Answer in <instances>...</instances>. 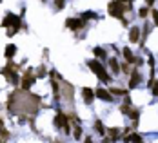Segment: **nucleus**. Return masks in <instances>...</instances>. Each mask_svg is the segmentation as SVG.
Instances as JSON below:
<instances>
[{"mask_svg":"<svg viewBox=\"0 0 158 143\" xmlns=\"http://www.w3.org/2000/svg\"><path fill=\"white\" fill-rule=\"evenodd\" d=\"M109 67L113 69V73H118V71H120V65H118V62L115 60V58H111V60H109Z\"/></svg>","mask_w":158,"mask_h":143,"instance_id":"obj_16","label":"nucleus"},{"mask_svg":"<svg viewBox=\"0 0 158 143\" xmlns=\"http://www.w3.org/2000/svg\"><path fill=\"white\" fill-rule=\"evenodd\" d=\"M122 53H124V58H125V60L129 62V63H135V62H136V58H135V55H133V53L129 51V47H124V51H122Z\"/></svg>","mask_w":158,"mask_h":143,"instance_id":"obj_12","label":"nucleus"},{"mask_svg":"<svg viewBox=\"0 0 158 143\" xmlns=\"http://www.w3.org/2000/svg\"><path fill=\"white\" fill-rule=\"evenodd\" d=\"M9 25H11L13 29H18L20 27V18L18 17H15L13 13H9V15L4 18V22H2V27H9Z\"/></svg>","mask_w":158,"mask_h":143,"instance_id":"obj_3","label":"nucleus"},{"mask_svg":"<svg viewBox=\"0 0 158 143\" xmlns=\"http://www.w3.org/2000/svg\"><path fill=\"white\" fill-rule=\"evenodd\" d=\"M120 69H122V71H124V73H127V74H129V73H131V71H129V65H127V63H124V65H122V67H120Z\"/></svg>","mask_w":158,"mask_h":143,"instance_id":"obj_26","label":"nucleus"},{"mask_svg":"<svg viewBox=\"0 0 158 143\" xmlns=\"http://www.w3.org/2000/svg\"><path fill=\"white\" fill-rule=\"evenodd\" d=\"M117 2H120V4H131V0H117Z\"/></svg>","mask_w":158,"mask_h":143,"instance_id":"obj_28","label":"nucleus"},{"mask_svg":"<svg viewBox=\"0 0 158 143\" xmlns=\"http://www.w3.org/2000/svg\"><path fill=\"white\" fill-rule=\"evenodd\" d=\"M140 18H145V17H147V15H149V11H147V7H142V9H140Z\"/></svg>","mask_w":158,"mask_h":143,"instance_id":"obj_20","label":"nucleus"},{"mask_svg":"<svg viewBox=\"0 0 158 143\" xmlns=\"http://www.w3.org/2000/svg\"><path fill=\"white\" fill-rule=\"evenodd\" d=\"M95 130H97L98 134H105V129H104V125H102L100 122H97V123H95Z\"/></svg>","mask_w":158,"mask_h":143,"instance_id":"obj_18","label":"nucleus"},{"mask_svg":"<svg viewBox=\"0 0 158 143\" xmlns=\"http://www.w3.org/2000/svg\"><path fill=\"white\" fill-rule=\"evenodd\" d=\"M140 143H142V141H140Z\"/></svg>","mask_w":158,"mask_h":143,"instance_id":"obj_32","label":"nucleus"},{"mask_svg":"<svg viewBox=\"0 0 158 143\" xmlns=\"http://www.w3.org/2000/svg\"><path fill=\"white\" fill-rule=\"evenodd\" d=\"M145 4H147V6H153V4H155V0H145Z\"/></svg>","mask_w":158,"mask_h":143,"instance_id":"obj_29","label":"nucleus"},{"mask_svg":"<svg viewBox=\"0 0 158 143\" xmlns=\"http://www.w3.org/2000/svg\"><path fill=\"white\" fill-rule=\"evenodd\" d=\"M82 96H84L85 103H93V100H95V92H93L89 87H84V89H82Z\"/></svg>","mask_w":158,"mask_h":143,"instance_id":"obj_7","label":"nucleus"},{"mask_svg":"<svg viewBox=\"0 0 158 143\" xmlns=\"http://www.w3.org/2000/svg\"><path fill=\"white\" fill-rule=\"evenodd\" d=\"M85 143H93L91 141V138H85Z\"/></svg>","mask_w":158,"mask_h":143,"instance_id":"obj_30","label":"nucleus"},{"mask_svg":"<svg viewBox=\"0 0 158 143\" xmlns=\"http://www.w3.org/2000/svg\"><path fill=\"white\" fill-rule=\"evenodd\" d=\"M17 31H18V29H7V35H9V36H13Z\"/></svg>","mask_w":158,"mask_h":143,"instance_id":"obj_27","label":"nucleus"},{"mask_svg":"<svg viewBox=\"0 0 158 143\" xmlns=\"http://www.w3.org/2000/svg\"><path fill=\"white\" fill-rule=\"evenodd\" d=\"M151 13H153V20H155V24L158 25V11H156V9H153Z\"/></svg>","mask_w":158,"mask_h":143,"instance_id":"obj_25","label":"nucleus"},{"mask_svg":"<svg viewBox=\"0 0 158 143\" xmlns=\"http://www.w3.org/2000/svg\"><path fill=\"white\" fill-rule=\"evenodd\" d=\"M65 25H67L71 31H80L82 27H85V25H84V20H80V18H69V20L65 22Z\"/></svg>","mask_w":158,"mask_h":143,"instance_id":"obj_6","label":"nucleus"},{"mask_svg":"<svg viewBox=\"0 0 158 143\" xmlns=\"http://www.w3.org/2000/svg\"><path fill=\"white\" fill-rule=\"evenodd\" d=\"M118 136H120V129H117V127L109 129V138H111V140H117Z\"/></svg>","mask_w":158,"mask_h":143,"instance_id":"obj_14","label":"nucleus"},{"mask_svg":"<svg viewBox=\"0 0 158 143\" xmlns=\"http://www.w3.org/2000/svg\"><path fill=\"white\" fill-rule=\"evenodd\" d=\"M0 143H2V141H0Z\"/></svg>","mask_w":158,"mask_h":143,"instance_id":"obj_33","label":"nucleus"},{"mask_svg":"<svg viewBox=\"0 0 158 143\" xmlns=\"http://www.w3.org/2000/svg\"><path fill=\"white\" fill-rule=\"evenodd\" d=\"M140 38V27H131L129 31V42H138Z\"/></svg>","mask_w":158,"mask_h":143,"instance_id":"obj_10","label":"nucleus"},{"mask_svg":"<svg viewBox=\"0 0 158 143\" xmlns=\"http://www.w3.org/2000/svg\"><path fill=\"white\" fill-rule=\"evenodd\" d=\"M140 80H142V76H140L138 71H131V78H129V87L133 89V87H136L140 83Z\"/></svg>","mask_w":158,"mask_h":143,"instance_id":"obj_9","label":"nucleus"},{"mask_svg":"<svg viewBox=\"0 0 158 143\" xmlns=\"http://www.w3.org/2000/svg\"><path fill=\"white\" fill-rule=\"evenodd\" d=\"M93 53H95V56H98V58H105V56H107V55H105V49H102V47H95Z\"/></svg>","mask_w":158,"mask_h":143,"instance_id":"obj_13","label":"nucleus"},{"mask_svg":"<svg viewBox=\"0 0 158 143\" xmlns=\"http://www.w3.org/2000/svg\"><path fill=\"white\" fill-rule=\"evenodd\" d=\"M87 65H89V69H93V71H95V74L98 76L102 82H109V80H111V78H109V74L104 71V67H102L97 60H89V62H87Z\"/></svg>","mask_w":158,"mask_h":143,"instance_id":"obj_2","label":"nucleus"},{"mask_svg":"<svg viewBox=\"0 0 158 143\" xmlns=\"http://www.w3.org/2000/svg\"><path fill=\"white\" fill-rule=\"evenodd\" d=\"M15 53H17V47H15L13 43H9V45H6V53H4V56H6L7 60H11Z\"/></svg>","mask_w":158,"mask_h":143,"instance_id":"obj_11","label":"nucleus"},{"mask_svg":"<svg viewBox=\"0 0 158 143\" xmlns=\"http://www.w3.org/2000/svg\"><path fill=\"white\" fill-rule=\"evenodd\" d=\"M151 87H153V94H155V96H158V82H156V80L153 82V85H151Z\"/></svg>","mask_w":158,"mask_h":143,"instance_id":"obj_24","label":"nucleus"},{"mask_svg":"<svg viewBox=\"0 0 158 143\" xmlns=\"http://www.w3.org/2000/svg\"><path fill=\"white\" fill-rule=\"evenodd\" d=\"M51 85H53V92H55V98H57V100H60V85L55 82V80H53V83H51Z\"/></svg>","mask_w":158,"mask_h":143,"instance_id":"obj_17","label":"nucleus"},{"mask_svg":"<svg viewBox=\"0 0 158 143\" xmlns=\"http://www.w3.org/2000/svg\"><path fill=\"white\" fill-rule=\"evenodd\" d=\"M37 71H38V73H37V76H45V74H47V71H45V67H38Z\"/></svg>","mask_w":158,"mask_h":143,"instance_id":"obj_22","label":"nucleus"},{"mask_svg":"<svg viewBox=\"0 0 158 143\" xmlns=\"http://www.w3.org/2000/svg\"><path fill=\"white\" fill-rule=\"evenodd\" d=\"M95 96H98L100 100H104V102H113V96H111V92H107L105 89H98V91L95 92Z\"/></svg>","mask_w":158,"mask_h":143,"instance_id":"obj_8","label":"nucleus"},{"mask_svg":"<svg viewBox=\"0 0 158 143\" xmlns=\"http://www.w3.org/2000/svg\"><path fill=\"white\" fill-rule=\"evenodd\" d=\"M0 132H2V120H0Z\"/></svg>","mask_w":158,"mask_h":143,"instance_id":"obj_31","label":"nucleus"},{"mask_svg":"<svg viewBox=\"0 0 158 143\" xmlns=\"http://www.w3.org/2000/svg\"><path fill=\"white\" fill-rule=\"evenodd\" d=\"M55 6H57V9H62L65 6V0H55Z\"/></svg>","mask_w":158,"mask_h":143,"instance_id":"obj_23","label":"nucleus"},{"mask_svg":"<svg viewBox=\"0 0 158 143\" xmlns=\"http://www.w3.org/2000/svg\"><path fill=\"white\" fill-rule=\"evenodd\" d=\"M127 9H131V4H120L117 0L109 2V15L117 17L120 20H124V11H127Z\"/></svg>","mask_w":158,"mask_h":143,"instance_id":"obj_1","label":"nucleus"},{"mask_svg":"<svg viewBox=\"0 0 158 143\" xmlns=\"http://www.w3.org/2000/svg\"><path fill=\"white\" fill-rule=\"evenodd\" d=\"M55 123L64 129V132L65 134H69L71 130H69V122H67V116L64 114V112H57V118H55Z\"/></svg>","mask_w":158,"mask_h":143,"instance_id":"obj_4","label":"nucleus"},{"mask_svg":"<svg viewBox=\"0 0 158 143\" xmlns=\"http://www.w3.org/2000/svg\"><path fill=\"white\" fill-rule=\"evenodd\" d=\"M91 18H97V15H95L93 11H85V13L80 17V20H91Z\"/></svg>","mask_w":158,"mask_h":143,"instance_id":"obj_15","label":"nucleus"},{"mask_svg":"<svg viewBox=\"0 0 158 143\" xmlns=\"http://www.w3.org/2000/svg\"><path fill=\"white\" fill-rule=\"evenodd\" d=\"M73 136H75V140H80V138H82V129H80V127H75Z\"/></svg>","mask_w":158,"mask_h":143,"instance_id":"obj_19","label":"nucleus"},{"mask_svg":"<svg viewBox=\"0 0 158 143\" xmlns=\"http://www.w3.org/2000/svg\"><path fill=\"white\" fill-rule=\"evenodd\" d=\"M111 94H125V89H111Z\"/></svg>","mask_w":158,"mask_h":143,"instance_id":"obj_21","label":"nucleus"},{"mask_svg":"<svg viewBox=\"0 0 158 143\" xmlns=\"http://www.w3.org/2000/svg\"><path fill=\"white\" fill-rule=\"evenodd\" d=\"M35 78H37V74H33L31 71H27V73L22 76V89H29V87L35 83Z\"/></svg>","mask_w":158,"mask_h":143,"instance_id":"obj_5","label":"nucleus"}]
</instances>
